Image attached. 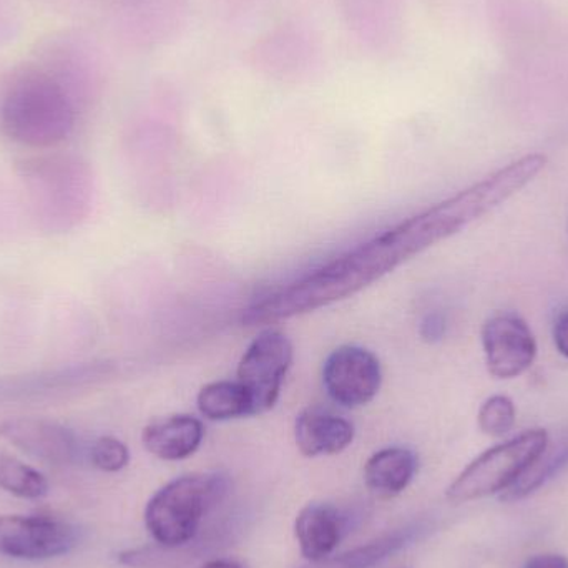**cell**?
<instances>
[{"label":"cell","instance_id":"2e32d148","mask_svg":"<svg viewBox=\"0 0 568 568\" xmlns=\"http://www.w3.org/2000/svg\"><path fill=\"white\" fill-rule=\"evenodd\" d=\"M0 489L20 499H40L49 493L45 477L17 457L0 454Z\"/></svg>","mask_w":568,"mask_h":568},{"label":"cell","instance_id":"277c9868","mask_svg":"<svg viewBox=\"0 0 568 568\" xmlns=\"http://www.w3.org/2000/svg\"><path fill=\"white\" fill-rule=\"evenodd\" d=\"M549 449V433L532 429L506 440L474 459L447 489V500L473 503L497 493H506L526 476Z\"/></svg>","mask_w":568,"mask_h":568},{"label":"cell","instance_id":"8fae6325","mask_svg":"<svg viewBox=\"0 0 568 568\" xmlns=\"http://www.w3.org/2000/svg\"><path fill=\"white\" fill-rule=\"evenodd\" d=\"M353 424L331 410L307 407L294 424V440L303 456H334L343 453L354 440Z\"/></svg>","mask_w":568,"mask_h":568},{"label":"cell","instance_id":"7402d4cb","mask_svg":"<svg viewBox=\"0 0 568 568\" xmlns=\"http://www.w3.org/2000/svg\"><path fill=\"white\" fill-rule=\"evenodd\" d=\"M523 568H568V559L559 554H540L527 560Z\"/></svg>","mask_w":568,"mask_h":568},{"label":"cell","instance_id":"5bb4252c","mask_svg":"<svg viewBox=\"0 0 568 568\" xmlns=\"http://www.w3.org/2000/svg\"><path fill=\"white\" fill-rule=\"evenodd\" d=\"M417 473L416 454L406 447L377 450L364 466L367 489L381 497L399 496L413 483Z\"/></svg>","mask_w":568,"mask_h":568},{"label":"cell","instance_id":"603a6c76","mask_svg":"<svg viewBox=\"0 0 568 568\" xmlns=\"http://www.w3.org/2000/svg\"><path fill=\"white\" fill-rule=\"evenodd\" d=\"M203 568H242V566L233 562V560H213V562L206 564Z\"/></svg>","mask_w":568,"mask_h":568},{"label":"cell","instance_id":"ba28073f","mask_svg":"<svg viewBox=\"0 0 568 568\" xmlns=\"http://www.w3.org/2000/svg\"><path fill=\"white\" fill-rule=\"evenodd\" d=\"M480 337L487 371L496 379L523 376L536 363V336L519 314L510 311L493 314L484 323Z\"/></svg>","mask_w":568,"mask_h":568},{"label":"cell","instance_id":"30bf717a","mask_svg":"<svg viewBox=\"0 0 568 568\" xmlns=\"http://www.w3.org/2000/svg\"><path fill=\"white\" fill-rule=\"evenodd\" d=\"M346 527V516L329 504H310L303 507L294 523V536L301 556L310 560V564L329 559L343 540Z\"/></svg>","mask_w":568,"mask_h":568},{"label":"cell","instance_id":"52a82bcc","mask_svg":"<svg viewBox=\"0 0 568 568\" xmlns=\"http://www.w3.org/2000/svg\"><path fill=\"white\" fill-rule=\"evenodd\" d=\"M323 384L327 396L343 407L366 406L379 393L383 369L366 347L344 344L324 361Z\"/></svg>","mask_w":568,"mask_h":568},{"label":"cell","instance_id":"6da1fadb","mask_svg":"<svg viewBox=\"0 0 568 568\" xmlns=\"http://www.w3.org/2000/svg\"><path fill=\"white\" fill-rule=\"evenodd\" d=\"M547 166L530 153L469 189L404 220L297 282L268 294L243 313L245 326L275 324L354 296L430 246L457 235L523 192Z\"/></svg>","mask_w":568,"mask_h":568},{"label":"cell","instance_id":"ac0fdd59","mask_svg":"<svg viewBox=\"0 0 568 568\" xmlns=\"http://www.w3.org/2000/svg\"><path fill=\"white\" fill-rule=\"evenodd\" d=\"M517 409L514 400L504 394L490 396L480 406L477 414V423L486 436L503 437L509 434L516 426Z\"/></svg>","mask_w":568,"mask_h":568},{"label":"cell","instance_id":"7a4b0ae2","mask_svg":"<svg viewBox=\"0 0 568 568\" xmlns=\"http://www.w3.org/2000/svg\"><path fill=\"white\" fill-rule=\"evenodd\" d=\"M7 139L30 149H50L65 142L75 126V109L67 90L45 75L13 83L0 109Z\"/></svg>","mask_w":568,"mask_h":568},{"label":"cell","instance_id":"7c38bea8","mask_svg":"<svg viewBox=\"0 0 568 568\" xmlns=\"http://www.w3.org/2000/svg\"><path fill=\"white\" fill-rule=\"evenodd\" d=\"M205 427L189 414L152 420L143 429L142 443L153 456L169 463L189 459L202 446Z\"/></svg>","mask_w":568,"mask_h":568},{"label":"cell","instance_id":"9a60e30c","mask_svg":"<svg viewBox=\"0 0 568 568\" xmlns=\"http://www.w3.org/2000/svg\"><path fill=\"white\" fill-rule=\"evenodd\" d=\"M199 410L209 420H232L253 416L252 400L239 381H216L200 390Z\"/></svg>","mask_w":568,"mask_h":568},{"label":"cell","instance_id":"e0dca14e","mask_svg":"<svg viewBox=\"0 0 568 568\" xmlns=\"http://www.w3.org/2000/svg\"><path fill=\"white\" fill-rule=\"evenodd\" d=\"M568 466V439L564 440L559 447L550 450L549 454H544L539 463L526 474L520 477L509 490L503 494L500 499L506 503H516V500L526 499L530 494L536 493L537 489L549 483L550 479L562 473Z\"/></svg>","mask_w":568,"mask_h":568},{"label":"cell","instance_id":"ffe728a7","mask_svg":"<svg viewBox=\"0 0 568 568\" xmlns=\"http://www.w3.org/2000/svg\"><path fill=\"white\" fill-rule=\"evenodd\" d=\"M420 337L426 343H439L447 333V320L439 311H433V313L424 316L423 323H420Z\"/></svg>","mask_w":568,"mask_h":568},{"label":"cell","instance_id":"44dd1931","mask_svg":"<svg viewBox=\"0 0 568 568\" xmlns=\"http://www.w3.org/2000/svg\"><path fill=\"white\" fill-rule=\"evenodd\" d=\"M554 344L559 354L568 359V307L559 311L552 327Z\"/></svg>","mask_w":568,"mask_h":568},{"label":"cell","instance_id":"8992f818","mask_svg":"<svg viewBox=\"0 0 568 568\" xmlns=\"http://www.w3.org/2000/svg\"><path fill=\"white\" fill-rule=\"evenodd\" d=\"M77 542L75 527L59 517H0V554L12 559H53L69 554Z\"/></svg>","mask_w":568,"mask_h":568},{"label":"cell","instance_id":"d6986e66","mask_svg":"<svg viewBox=\"0 0 568 568\" xmlns=\"http://www.w3.org/2000/svg\"><path fill=\"white\" fill-rule=\"evenodd\" d=\"M90 460L103 473H120L129 466L130 450L116 437L102 436L92 444Z\"/></svg>","mask_w":568,"mask_h":568},{"label":"cell","instance_id":"4fadbf2b","mask_svg":"<svg viewBox=\"0 0 568 568\" xmlns=\"http://www.w3.org/2000/svg\"><path fill=\"white\" fill-rule=\"evenodd\" d=\"M429 532L430 524L426 520H417L394 529L393 532L384 534L364 546L347 550L341 556H331L323 562L307 564L300 568H373L393 557L394 554L406 549L410 544L423 539Z\"/></svg>","mask_w":568,"mask_h":568},{"label":"cell","instance_id":"9c48e42d","mask_svg":"<svg viewBox=\"0 0 568 568\" xmlns=\"http://www.w3.org/2000/svg\"><path fill=\"white\" fill-rule=\"evenodd\" d=\"M0 437L17 449L53 466H69L79 457L80 444L69 427L40 417H10L0 423Z\"/></svg>","mask_w":568,"mask_h":568},{"label":"cell","instance_id":"3957f363","mask_svg":"<svg viewBox=\"0 0 568 568\" xmlns=\"http://www.w3.org/2000/svg\"><path fill=\"white\" fill-rule=\"evenodd\" d=\"M225 474L200 473L166 484L146 504L145 526L160 547L180 549L199 536L205 517L229 496Z\"/></svg>","mask_w":568,"mask_h":568},{"label":"cell","instance_id":"5b68a950","mask_svg":"<svg viewBox=\"0 0 568 568\" xmlns=\"http://www.w3.org/2000/svg\"><path fill=\"white\" fill-rule=\"evenodd\" d=\"M293 363V344L282 331L266 329L256 336L239 364V383L252 400L253 416L276 406L284 377Z\"/></svg>","mask_w":568,"mask_h":568}]
</instances>
